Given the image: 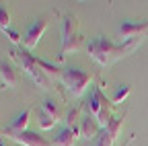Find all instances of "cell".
Segmentation results:
<instances>
[{"instance_id":"obj_1","label":"cell","mask_w":148,"mask_h":146,"mask_svg":"<svg viewBox=\"0 0 148 146\" xmlns=\"http://www.w3.org/2000/svg\"><path fill=\"white\" fill-rule=\"evenodd\" d=\"M136 43H138V41H127L125 45H113L111 41H107L105 37H95V39L86 45V51H88V56L95 60L97 64L107 66V64H111V62L123 58L127 51H132Z\"/></svg>"},{"instance_id":"obj_2","label":"cell","mask_w":148,"mask_h":146,"mask_svg":"<svg viewBox=\"0 0 148 146\" xmlns=\"http://www.w3.org/2000/svg\"><path fill=\"white\" fill-rule=\"evenodd\" d=\"M14 58H16L18 64H21V68H23L27 74L41 86V88H49L51 80H49V76L45 74V70L41 68L39 60H35L33 56H29V53H23V51H14Z\"/></svg>"},{"instance_id":"obj_3","label":"cell","mask_w":148,"mask_h":146,"mask_svg":"<svg viewBox=\"0 0 148 146\" xmlns=\"http://www.w3.org/2000/svg\"><path fill=\"white\" fill-rule=\"evenodd\" d=\"M80 45V33H78V21L74 16H66L62 25V56L70 51H76Z\"/></svg>"},{"instance_id":"obj_4","label":"cell","mask_w":148,"mask_h":146,"mask_svg":"<svg viewBox=\"0 0 148 146\" xmlns=\"http://www.w3.org/2000/svg\"><path fill=\"white\" fill-rule=\"evenodd\" d=\"M62 82L68 86V90L72 95L80 97L86 90V84L90 82V76L86 74L84 70H80V68H66L62 72Z\"/></svg>"},{"instance_id":"obj_5","label":"cell","mask_w":148,"mask_h":146,"mask_svg":"<svg viewBox=\"0 0 148 146\" xmlns=\"http://www.w3.org/2000/svg\"><path fill=\"white\" fill-rule=\"evenodd\" d=\"M88 115L95 117L101 123V127H107V123L111 121L107 111V99L101 93V88H92V93L88 97Z\"/></svg>"},{"instance_id":"obj_6","label":"cell","mask_w":148,"mask_h":146,"mask_svg":"<svg viewBox=\"0 0 148 146\" xmlns=\"http://www.w3.org/2000/svg\"><path fill=\"white\" fill-rule=\"evenodd\" d=\"M45 27H47V21H45V16H41V19H37L25 33V37H23V43L27 49H33L37 43H39V39L43 37V33H45Z\"/></svg>"},{"instance_id":"obj_7","label":"cell","mask_w":148,"mask_h":146,"mask_svg":"<svg viewBox=\"0 0 148 146\" xmlns=\"http://www.w3.org/2000/svg\"><path fill=\"white\" fill-rule=\"evenodd\" d=\"M101 132V123L92 117V115H84L82 119H80V125H78V134L84 138V140H92L97 134Z\"/></svg>"},{"instance_id":"obj_8","label":"cell","mask_w":148,"mask_h":146,"mask_svg":"<svg viewBox=\"0 0 148 146\" xmlns=\"http://www.w3.org/2000/svg\"><path fill=\"white\" fill-rule=\"evenodd\" d=\"M8 136H10L14 142L23 144V146H49L39 134H35V132H18V134L8 132Z\"/></svg>"},{"instance_id":"obj_9","label":"cell","mask_w":148,"mask_h":146,"mask_svg":"<svg viewBox=\"0 0 148 146\" xmlns=\"http://www.w3.org/2000/svg\"><path fill=\"white\" fill-rule=\"evenodd\" d=\"M76 134H78V127H64V130L56 136L53 146H74V142H76Z\"/></svg>"},{"instance_id":"obj_10","label":"cell","mask_w":148,"mask_h":146,"mask_svg":"<svg viewBox=\"0 0 148 146\" xmlns=\"http://www.w3.org/2000/svg\"><path fill=\"white\" fill-rule=\"evenodd\" d=\"M29 117H31V109H25V111H23V113H18V115H16V119L10 123L8 132H14V134H18V132H27Z\"/></svg>"},{"instance_id":"obj_11","label":"cell","mask_w":148,"mask_h":146,"mask_svg":"<svg viewBox=\"0 0 148 146\" xmlns=\"http://www.w3.org/2000/svg\"><path fill=\"white\" fill-rule=\"evenodd\" d=\"M0 80H2L6 86H14L16 84V74H14L12 66L6 64V62H0Z\"/></svg>"},{"instance_id":"obj_12","label":"cell","mask_w":148,"mask_h":146,"mask_svg":"<svg viewBox=\"0 0 148 146\" xmlns=\"http://www.w3.org/2000/svg\"><path fill=\"white\" fill-rule=\"evenodd\" d=\"M37 121H39L41 130H49V127H53L56 123H58V119H56L51 113H47L45 109H39V119H37Z\"/></svg>"},{"instance_id":"obj_13","label":"cell","mask_w":148,"mask_h":146,"mask_svg":"<svg viewBox=\"0 0 148 146\" xmlns=\"http://www.w3.org/2000/svg\"><path fill=\"white\" fill-rule=\"evenodd\" d=\"M127 95H130V86H127V84H121L119 88H115V93H113V97H111V101H113V103H121Z\"/></svg>"},{"instance_id":"obj_14","label":"cell","mask_w":148,"mask_h":146,"mask_svg":"<svg viewBox=\"0 0 148 146\" xmlns=\"http://www.w3.org/2000/svg\"><path fill=\"white\" fill-rule=\"evenodd\" d=\"M8 25H10V14H8V10L2 4H0V29L8 31Z\"/></svg>"},{"instance_id":"obj_15","label":"cell","mask_w":148,"mask_h":146,"mask_svg":"<svg viewBox=\"0 0 148 146\" xmlns=\"http://www.w3.org/2000/svg\"><path fill=\"white\" fill-rule=\"evenodd\" d=\"M41 109H45L47 113H51L56 119L60 121V111H58V105H56L53 101H43V105H41Z\"/></svg>"},{"instance_id":"obj_16","label":"cell","mask_w":148,"mask_h":146,"mask_svg":"<svg viewBox=\"0 0 148 146\" xmlns=\"http://www.w3.org/2000/svg\"><path fill=\"white\" fill-rule=\"evenodd\" d=\"M113 136H111V134H107L105 130H103V134H101V140H99V144L97 146H111V144H113Z\"/></svg>"},{"instance_id":"obj_17","label":"cell","mask_w":148,"mask_h":146,"mask_svg":"<svg viewBox=\"0 0 148 146\" xmlns=\"http://www.w3.org/2000/svg\"><path fill=\"white\" fill-rule=\"evenodd\" d=\"M4 33H8V35H10V41H14V43L21 41V37H18V33H16V31H10V29H8V31H4Z\"/></svg>"},{"instance_id":"obj_18","label":"cell","mask_w":148,"mask_h":146,"mask_svg":"<svg viewBox=\"0 0 148 146\" xmlns=\"http://www.w3.org/2000/svg\"><path fill=\"white\" fill-rule=\"evenodd\" d=\"M0 146H2V144H0Z\"/></svg>"},{"instance_id":"obj_19","label":"cell","mask_w":148,"mask_h":146,"mask_svg":"<svg viewBox=\"0 0 148 146\" xmlns=\"http://www.w3.org/2000/svg\"><path fill=\"white\" fill-rule=\"evenodd\" d=\"M0 82H2V80H0Z\"/></svg>"}]
</instances>
